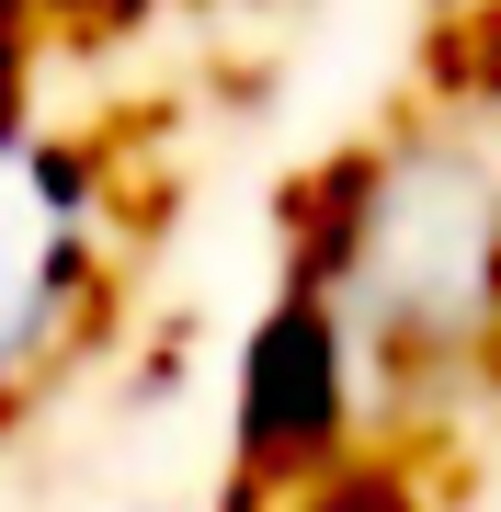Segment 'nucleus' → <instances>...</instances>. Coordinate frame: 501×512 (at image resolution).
Returning a JSON list of instances; mask_svg holds the SVG:
<instances>
[{"instance_id": "obj_3", "label": "nucleus", "mask_w": 501, "mask_h": 512, "mask_svg": "<svg viewBox=\"0 0 501 512\" xmlns=\"http://www.w3.org/2000/svg\"><path fill=\"white\" fill-rule=\"evenodd\" d=\"M353 421H365V399H353V353L331 308L297 285L274 319H262L251 365H240V456L262 478H331V456L353 444Z\"/></svg>"}, {"instance_id": "obj_1", "label": "nucleus", "mask_w": 501, "mask_h": 512, "mask_svg": "<svg viewBox=\"0 0 501 512\" xmlns=\"http://www.w3.org/2000/svg\"><path fill=\"white\" fill-rule=\"evenodd\" d=\"M297 285L331 308L365 410H445L501 353V171L445 126L342 160Z\"/></svg>"}, {"instance_id": "obj_2", "label": "nucleus", "mask_w": 501, "mask_h": 512, "mask_svg": "<svg viewBox=\"0 0 501 512\" xmlns=\"http://www.w3.org/2000/svg\"><path fill=\"white\" fill-rule=\"evenodd\" d=\"M80 296H92V183L69 148L0 114V410L80 330Z\"/></svg>"}]
</instances>
